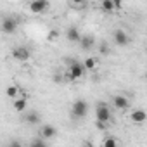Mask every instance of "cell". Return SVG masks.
<instances>
[{"label": "cell", "mask_w": 147, "mask_h": 147, "mask_svg": "<svg viewBox=\"0 0 147 147\" xmlns=\"http://www.w3.org/2000/svg\"><path fill=\"white\" fill-rule=\"evenodd\" d=\"M54 80H55V83H61V82H62V78H61L59 75H55V78H54Z\"/></svg>", "instance_id": "25"}, {"label": "cell", "mask_w": 147, "mask_h": 147, "mask_svg": "<svg viewBox=\"0 0 147 147\" xmlns=\"http://www.w3.org/2000/svg\"><path fill=\"white\" fill-rule=\"evenodd\" d=\"M69 5H71V7H75V9H83V7H85L83 2H78V4H76V2H69Z\"/></svg>", "instance_id": "21"}, {"label": "cell", "mask_w": 147, "mask_h": 147, "mask_svg": "<svg viewBox=\"0 0 147 147\" xmlns=\"http://www.w3.org/2000/svg\"><path fill=\"white\" fill-rule=\"evenodd\" d=\"M40 133H42V138H43V140H49V138H54V137L57 135V130H55L54 125H43Z\"/></svg>", "instance_id": "9"}, {"label": "cell", "mask_w": 147, "mask_h": 147, "mask_svg": "<svg viewBox=\"0 0 147 147\" xmlns=\"http://www.w3.org/2000/svg\"><path fill=\"white\" fill-rule=\"evenodd\" d=\"M57 38V31H50L49 33V40H55Z\"/></svg>", "instance_id": "22"}, {"label": "cell", "mask_w": 147, "mask_h": 147, "mask_svg": "<svg viewBox=\"0 0 147 147\" xmlns=\"http://www.w3.org/2000/svg\"><path fill=\"white\" fill-rule=\"evenodd\" d=\"M78 43H80V47H82L85 52H88V50L94 47V38H92V36H88V35H85V36L82 35V38H80V42H78Z\"/></svg>", "instance_id": "12"}, {"label": "cell", "mask_w": 147, "mask_h": 147, "mask_svg": "<svg viewBox=\"0 0 147 147\" xmlns=\"http://www.w3.org/2000/svg\"><path fill=\"white\" fill-rule=\"evenodd\" d=\"M99 52L104 55V54H107L109 52V45L106 43V42H100V45H99Z\"/></svg>", "instance_id": "19"}, {"label": "cell", "mask_w": 147, "mask_h": 147, "mask_svg": "<svg viewBox=\"0 0 147 147\" xmlns=\"http://www.w3.org/2000/svg\"><path fill=\"white\" fill-rule=\"evenodd\" d=\"M9 147H23V145H21L19 142H16V140H14V142H11V145H9Z\"/></svg>", "instance_id": "24"}, {"label": "cell", "mask_w": 147, "mask_h": 147, "mask_svg": "<svg viewBox=\"0 0 147 147\" xmlns=\"http://www.w3.org/2000/svg\"><path fill=\"white\" fill-rule=\"evenodd\" d=\"M100 7H102L104 12H113L114 11V0H102Z\"/></svg>", "instance_id": "15"}, {"label": "cell", "mask_w": 147, "mask_h": 147, "mask_svg": "<svg viewBox=\"0 0 147 147\" xmlns=\"http://www.w3.org/2000/svg\"><path fill=\"white\" fill-rule=\"evenodd\" d=\"M0 30H2L4 33H7V35L16 33V30H18V19H16V18H12V16H5V18L2 19Z\"/></svg>", "instance_id": "3"}, {"label": "cell", "mask_w": 147, "mask_h": 147, "mask_svg": "<svg viewBox=\"0 0 147 147\" xmlns=\"http://www.w3.org/2000/svg\"><path fill=\"white\" fill-rule=\"evenodd\" d=\"M95 66H97V61L94 57H87L85 62H83V69L85 71H92V69H95Z\"/></svg>", "instance_id": "14"}, {"label": "cell", "mask_w": 147, "mask_h": 147, "mask_svg": "<svg viewBox=\"0 0 147 147\" xmlns=\"http://www.w3.org/2000/svg\"><path fill=\"white\" fill-rule=\"evenodd\" d=\"M66 38H67L69 42H73V43H76V42H80V38H82V33L78 31V28L71 26V28H67V31H66Z\"/></svg>", "instance_id": "11"}, {"label": "cell", "mask_w": 147, "mask_h": 147, "mask_svg": "<svg viewBox=\"0 0 147 147\" xmlns=\"http://www.w3.org/2000/svg\"><path fill=\"white\" fill-rule=\"evenodd\" d=\"M130 118H131V121H133V123L142 125V123H145L147 114H145V111H144V109H135V111L130 114Z\"/></svg>", "instance_id": "10"}, {"label": "cell", "mask_w": 147, "mask_h": 147, "mask_svg": "<svg viewBox=\"0 0 147 147\" xmlns=\"http://www.w3.org/2000/svg\"><path fill=\"white\" fill-rule=\"evenodd\" d=\"M26 99L24 97H18V99H14V109L18 111V113H23V111H26Z\"/></svg>", "instance_id": "13"}, {"label": "cell", "mask_w": 147, "mask_h": 147, "mask_svg": "<svg viewBox=\"0 0 147 147\" xmlns=\"http://www.w3.org/2000/svg\"><path fill=\"white\" fill-rule=\"evenodd\" d=\"M49 7H50V4L47 2V0H33V2L30 4V11H31L33 14H42V12H45Z\"/></svg>", "instance_id": "5"}, {"label": "cell", "mask_w": 147, "mask_h": 147, "mask_svg": "<svg viewBox=\"0 0 147 147\" xmlns=\"http://www.w3.org/2000/svg\"><path fill=\"white\" fill-rule=\"evenodd\" d=\"M31 147H47V144L43 142V138H36V140H33Z\"/></svg>", "instance_id": "20"}, {"label": "cell", "mask_w": 147, "mask_h": 147, "mask_svg": "<svg viewBox=\"0 0 147 147\" xmlns=\"http://www.w3.org/2000/svg\"><path fill=\"white\" fill-rule=\"evenodd\" d=\"M113 104H114L116 109L125 111V109H128L130 100H128V97H125V95H114V97H113Z\"/></svg>", "instance_id": "8"}, {"label": "cell", "mask_w": 147, "mask_h": 147, "mask_svg": "<svg viewBox=\"0 0 147 147\" xmlns=\"http://www.w3.org/2000/svg\"><path fill=\"white\" fill-rule=\"evenodd\" d=\"M114 43L116 45H119V47H125V45H128V42H130V38H128V35L125 33V30H121V28H118L116 31H114Z\"/></svg>", "instance_id": "7"}, {"label": "cell", "mask_w": 147, "mask_h": 147, "mask_svg": "<svg viewBox=\"0 0 147 147\" xmlns=\"http://www.w3.org/2000/svg\"><path fill=\"white\" fill-rule=\"evenodd\" d=\"M12 57H14L16 61L24 62V61H28V59L31 57V52H30L26 47H18V49H14V50H12Z\"/></svg>", "instance_id": "6"}, {"label": "cell", "mask_w": 147, "mask_h": 147, "mask_svg": "<svg viewBox=\"0 0 147 147\" xmlns=\"http://www.w3.org/2000/svg\"><path fill=\"white\" fill-rule=\"evenodd\" d=\"M5 94H7V97H11V99H18V94H19V90H18V87L11 85V87H7Z\"/></svg>", "instance_id": "17"}, {"label": "cell", "mask_w": 147, "mask_h": 147, "mask_svg": "<svg viewBox=\"0 0 147 147\" xmlns=\"http://www.w3.org/2000/svg\"><path fill=\"white\" fill-rule=\"evenodd\" d=\"M102 147H118V142H116V138H114V137H106V138H104Z\"/></svg>", "instance_id": "18"}, {"label": "cell", "mask_w": 147, "mask_h": 147, "mask_svg": "<svg viewBox=\"0 0 147 147\" xmlns=\"http://www.w3.org/2000/svg\"><path fill=\"white\" fill-rule=\"evenodd\" d=\"M82 147H94V145H92V144H83Z\"/></svg>", "instance_id": "26"}, {"label": "cell", "mask_w": 147, "mask_h": 147, "mask_svg": "<svg viewBox=\"0 0 147 147\" xmlns=\"http://www.w3.org/2000/svg\"><path fill=\"white\" fill-rule=\"evenodd\" d=\"M71 113H73V116H75V118H85V116L88 114V104H87L85 100L78 99V100L73 102Z\"/></svg>", "instance_id": "2"}, {"label": "cell", "mask_w": 147, "mask_h": 147, "mask_svg": "<svg viewBox=\"0 0 147 147\" xmlns=\"http://www.w3.org/2000/svg\"><path fill=\"white\" fill-rule=\"evenodd\" d=\"M95 118H97L99 123L107 125V123L111 121V111H109V107H107L106 104H99V106L95 107Z\"/></svg>", "instance_id": "4"}, {"label": "cell", "mask_w": 147, "mask_h": 147, "mask_svg": "<svg viewBox=\"0 0 147 147\" xmlns=\"http://www.w3.org/2000/svg\"><path fill=\"white\" fill-rule=\"evenodd\" d=\"M67 62H69V67H67L69 80H71V82L80 80V78L83 76V73H85L83 64H82V62H78V61H75V59H71V61H67Z\"/></svg>", "instance_id": "1"}, {"label": "cell", "mask_w": 147, "mask_h": 147, "mask_svg": "<svg viewBox=\"0 0 147 147\" xmlns=\"http://www.w3.org/2000/svg\"><path fill=\"white\" fill-rule=\"evenodd\" d=\"M26 121H28L30 125H36V123L40 121V116H38V113H36V111H31V113H28V114H26Z\"/></svg>", "instance_id": "16"}, {"label": "cell", "mask_w": 147, "mask_h": 147, "mask_svg": "<svg viewBox=\"0 0 147 147\" xmlns=\"http://www.w3.org/2000/svg\"><path fill=\"white\" fill-rule=\"evenodd\" d=\"M95 125H97V128H99V130H106V126H107V125H104V123H99V121H97Z\"/></svg>", "instance_id": "23"}]
</instances>
